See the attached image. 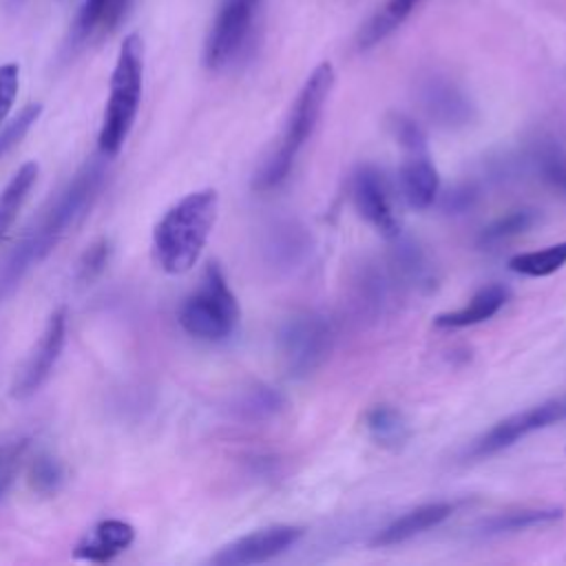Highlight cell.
Here are the masks:
<instances>
[{
  "label": "cell",
  "mask_w": 566,
  "mask_h": 566,
  "mask_svg": "<svg viewBox=\"0 0 566 566\" xmlns=\"http://www.w3.org/2000/svg\"><path fill=\"white\" fill-rule=\"evenodd\" d=\"M106 172L102 161H86L71 181L40 210L18 237L0 263V305L15 292L22 279L44 261L55 245L86 217L99 197Z\"/></svg>",
  "instance_id": "1"
},
{
  "label": "cell",
  "mask_w": 566,
  "mask_h": 566,
  "mask_svg": "<svg viewBox=\"0 0 566 566\" xmlns=\"http://www.w3.org/2000/svg\"><path fill=\"white\" fill-rule=\"evenodd\" d=\"M219 210V195L203 188L186 195L164 212L153 230V254L168 274L188 272L201 256Z\"/></svg>",
  "instance_id": "2"
},
{
  "label": "cell",
  "mask_w": 566,
  "mask_h": 566,
  "mask_svg": "<svg viewBox=\"0 0 566 566\" xmlns=\"http://www.w3.org/2000/svg\"><path fill=\"white\" fill-rule=\"evenodd\" d=\"M332 86H334V66L329 62H321L307 75L296 99L292 102L279 146L272 150V155L261 164L259 172L254 175V181H252L254 190L265 192V190L279 188L287 179L298 153L303 150V146L307 144V139L312 137L321 119V113L329 97Z\"/></svg>",
  "instance_id": "3"
},
{
  "label": "cell",
  "mask_w": 566,
  "mask_h": 566,
  "mask_svg": "<svg viewBox=\"0 0 566 566\" xmlns=\"http://www.w3.org/2000/svg\"><path fill=\"white\" fill-rule=\"evenodd\" d=\"M142 77H144V46L137 33H130L117 55L113 75H111V93L104 108L97 146L104 157H115L139 111L142 99Z\"/></svg>",
  "instance_id": "4"
},
{
  "label": "cell",
  "mask_w": 566,
  "mask_h": 566,
  "mask_svg": "<svg viewBox=\"0 0 566 566\" xmlns=\"http://www.w3.org/2000/svg\"><path fill=\"white\" fill-rule=\"evenodd\" d=\"M239 303L228 287L223 270L210 261L197 290L179 307V325L199 340H226L239 323Z\"/></svg>",
  "instance_id": "5"
},
{
  "label": "cell",
  "mask_w": 566,
  "mask_h": 566,
  "mask_svg": "<svg viewBox=\"0 0 566 566\" xmlns=\"http://www.w3.org/2000/svg\"><path fill=\"white\" fill-rule=\"evenodd\" d=\"M332 343V321L318 312H298L279 329V349L290 376L294 378L310 376L327 358Z\"/></svg>",
  "instance_id": "6"
},
{
  "label": "cell",
  "mask_w": 566,
  "mask_h": 566,
  "mask_svg": "<svg viewBox=\"0 0 566 566\" xmlns=\"http://www.w3.org/2000/svg\"><path fill=\"white\" fill-rule=\"evenodd\" d=\"M263 0H221L203 42V64L226 69L248 46Z\"/></svg>",
  "instance_id": "7"
},
{
  "label": "cell",
  "mask_w": 566,
  "mask_h": 566,
  "mask_svg": "<svg viewBox=\"0 0 566 566\" xmlns=\"http://www.w3.org/2000/svg\"><path fill=\"white\" fill-rule=\"evenodd\" d=\"M559 420H566V394L495 422L489 431H484L480 438L471 442V447L467 449V458L480 460V458L500 453L511 444H515L517 440L526 438L528 433L551 427Z\"/></svg>",
  "instance_id": "8"
},
{
  "label": "cell",
  "mask_w": 566,
  "mask_h": 566,
  "mask_svg": "<svg viewBox=\"0 0 566 566\" xmlns=\"http://www.w3.org/2000/svg\"><path fill=\"white\" fill-rule=\"evenodd\" d=\"M352 199L358 214L374 226L385 239H394L400 234V223L391 203L389 186L382 172L369 164H363L352 175Z\"/></svg>",
  "instance_id": "9"
},
{
  "label": "cell",
  "mask_w": 566,
  "mask_h": 566,
  "mask_svg": "<svg viewBox=\"0 0 566 566\" xmlns=\"http://www.w3.org/2000/svg\"><path fill=\"white\" fill-rule=\"evenodd\" d=\"M303 537L301 526L292 524H274L268 528H259L248 533L212 555V564L219 566H245V564H261L294 546Z\"/></svg>",
  "instance_id": "10"
},
{
  "label": "cell",
  "mask_w": 566,
  "mask_h": 566,
  "mask_svg": "<svg viewBox=\"0 0 566 566\" xmlns=\"http://www.w3.org/2000/svg\"><path fill=\"white\" fill-rule=\"evenodd\" d=\"M64 340H66V310L60 307L49 316L38 345L33 347L31 356L27 358V363L22 365L20 374L11 385V394L15 398H29L44 385V380L51 376L60 358Z\"/></svg>",
  "instance_id": "11"
},
{
  "label": "cell",
  "mask_w": 566,
  "mask_h": 566,
  "mask_svg": "<svg viewBox=\"0 0 566 566\" xmlns=\"http://www.w3.org/2000/svg\"><path fill=\"white\" fill-rule=\"evenodd\" d=\"M418 102L424 115L442 128H462L473 119V102L447 75L431 73L418 84Z\"/></svg>",
  "instance_id": "12"
},
{
  "label": "cell",
  "mask_w": 566,
  "mask_h": 566,
  "mask_svg": "<svg viewBox=\"0 0 566 566\" xmlns=\"http://www.w3.org/2000/svg\"><path fill=\"white\" fill-rule=\"evenodd\" d=\"M130 0H84L69 31V51H80L108 38L128 11Z\"/></svg>",
  "instance_id": "13"
},
{
  "label": "cell",
  "mask_w": 566,
  "mask_h": 566,
  "mask_svg": "<svg viewBox=\"0 0 566 566\" xmlns=\"http://www.w3.org/2000/svg\"><path fill=\"white\" fill-rule=\"evenodd\" d=\"M398 181L400 192L411 208L424 210L436 201L440 190V177L427 148L407 150V157L402 159L398 170Z\"/></svg>",
  "instance_id": "14"
},
{
  "label": "cell",
  "mask_w": 566,
  "mask_h": 566,
  "mask_svg": "<svg viewBox=\"0 0 566 566\" xmlns=\"http://www.w3.org/2000/svg\"><path fill=\"white\" fill-rule=\"evenodd\" d=\"M135 539V528L124 520H102L97 522L75 546L73 555L84 562H108L124 553Z\"/></svg>",
  "instance_id": "15"
},
{
  "label": "cell",
  "mask_w": 566,
  "mask_h": 566,
  "mask_svg": "<svg viewBox=\"0 0 566 566\" xmlns=\"http://www.w3.org/2000/svg\"><path fill=\"white\" fill-rule=\"evenodd\" d=\"M453 513V504L451 502H429L422 506H416L411 511H407L405 515L396 517L394 522H389L382 531L376 533L374 537V546H396L402 544L429 528L440 526L447 517H451Z\"/></svg>",
  "instance_id": "16"
},
{
  "label": "cell",
  "mask_w": 566,
  "mask_h": 566,
  "mask_svg": "<svg viewBox=\"0 0 566 566\" xmlns=\"http://www.w3.org/2000/svg\"><path fill=\"white\" fill-rule=\"evenodd\" d=\"M509 296H511V290L506 285L489 283V285L480 287L467 305L438 314L433 318V325L440 329H460V327L484 323L504 307Z\"/></svg>",
  "instance_id": "17"
},
{
  "label": "cell",
  "mask_w": 566,
  "mask_h": 566,
  "mask_svg": "<svg viewBox=\"0 0 566 566\" xmlns=\"http://www.w3.org/2000/svg\"><path fill=\"white\" fill-rule=\"evenodd\" d=\"M312 241L307 230L296 221H279L268 232L265 252L270 263L283 270L298 268L310 254Z\"/></svg>",
  "instance_id": "18"
},
{
  "label": "cell",
  "mask_w": 566,
  "mask_h": 566,
  "mask_svg": "<svg viewBox=\"0 0 566 566\" xmlns=\"http://www.w3.org/2000/svg\"><path fill=\"white\" fill-rule=\"evenodd\" d=\"M420 2L422 0H385V4L378 7L374 15L360 27L356 38L358 49L367 51L387 40L420 7Z\"/></svg>",
  "instance_id": "19"
},
{
  "label": "cell",
  "mask_w": 566,
  "mask_h": 566,
  "mask_svg": "<svg viewBox=\"0 0 566 566\" xmlns=\"http://www.w3.org/2000/svg\"><path fill=\"white\" fill-rule=\"evenodd\" d=\"M559 506H539V509H517L506 513H495L482 522L480 531L484 535H504V533H520L537 526L553 524L562 517Z\"/></svg>",
  "instance_id": "20"
},
{
  "label": "cell",
  "mask_w": 566,
  "mask_h": 566,
  "mask_svg": "<svg viewBox=\"0 0 566 566\" xmlns=\"http://www.w3.org/2000/svg\"><path fill=\"white\" fill-rule=\"evenodd\" d=\"M528 159L539 179L566 197V146L553 137H542L531 146Z\"/></svg>",
  "instance_id": "21"
},
{
  "label": "cell",
  "mask_w": 566,
  "mask_h": 566,
  "mask_svg": "<svg viewBox=\"0 0 566 566\" xmlns=\"http://www.w3.org/2000/svg\"><path fill=\"white\" fill-rule=\"evenodd\" d=\"M391 241H396L394 245V254H391V265H394V276L402 279L405 283L413 285V287H431L433 285V268L429 263V259L424 256V252L407 241V239H400L394 237Z\"/></svg>",
  "instance_id": "22"
},
{
  "label": "cell",
  "mask_w": 566,
  "mask_h": 566,
  "mask_svg": "<svg viewBox=\"0 0 566 566\" xmlns=\"http://www.w3.org/2000/svg\"><path fill=\"white\" fill-rule=\"evenodd\" d=\"M38 164L27 161L18 168V172L11 177V181L0 192V239L7 234V230L13 226L20 208L24 206L35 179H38Z\"/></svg>",
  "instance_id": "23"
},
{
  "label": "cell",
  "mask_w": 566,
  "mask_h": 566,
  "mask_svg": "<svg viewBox=\"0 0 566 566\" xmlns=\"http://www.w3.org/2000/svg\"><path fill=\"white\" fill-rule=\"evenodd\" d=\"M365 427L374 442L387 449H398L409 438V427L398 409L391 405H376L365 413Z\"/></svg>",
  "instance_id": "24"
},
{
  "label": "cell",
  "mask_w": 566,
  "mask_h": 566,
  "mask_svg": "<svg viewBox=\"0 0 566 566\" xmlns=\"http://www.w3.org/2000/svg\"><path fill=\"white\" fill-rule=\"evenodd\" d=\"M566 263V241H559L555 245L533 250V252H522L509 259V270L522 276H548L557 272Z\"/></svg>",
  "instance_id": "25"
},
{
  "label": "cell",
  "mask_w": 566,
  "mask_h": 566,
  "mask_svg": "<svg viewBox=\"0 0 566 566\" xmlns=\"http://www.w3.org/2000/svg\"><path fill=\"white\" fill-rule=\"evenodd\" d=\"M539 214L537 210L533 208H517V210H511L502 217H497L495 221H491L482 232H480V239L478 243L480 245H497L502 241H509L522 232H526L528 228H533L537 223Z\"/></svg>",
  "instance_id": "26"
},
{
  "label": "cell",
  "mask_w": 566,
  "mask_h": 566,
  "mask_svg": "<svg viewBox=\"0 0 566 566\" xmlns=\"http://www.w3.org/2000/svg\"><path fill=\"white\" fill-rule=\"evenodd\" d=\"M64 482V469L60 460L49 453H38L29 464V486L44 497H51L60 491Z\"/></svg>",
  "instance_id": "27"
},
{
  "label": "cell",
  "mask_w": 566,
  "mask_h": 566,
  "mask_svg": "<svg viewBox=\"0 0 566 566\" xmlns=\"http://www.w3.org/2000/svg\"><path fill=\"white\" fill-rule=\"evenodd\" d=\"M285 407V396L268 385L248 389L239 400V413L245 418H270Z\"/></svg>",
  "instance_id": "28"
},
{
  "label": "cell",
  "mask_w": 566,
  "mask_h": 566,
  "mask_svg": "<svg viewBox=\"0 0 566 566\" xmlns=\"http://www.w3.org/2000/svg\"><path fill=\"white\" fill-rule=\"evenodd\" d=\"M111 252H113V248H111V241H108L106 237L95 239V241L82 252V256H80V261H77V270H75L77 281H80V283H91V281H95V279L106 270V265H108V261H111Z\"/></svg>",
  "instance_id": "29"
},
{
  "label": "cell",
  "mask_w": 566,
  "mask_h": 566,
  "mask_svg": "<svg viewBox=\"0 0 566 566\" xmlns=\"http://www.w3.org/2000/svg\"><path fill=\"white\" fill-rule=\"evenodd\" d=\"M27 449H29V440L27 438L11 440V442H4L0 447V502L9 493V489L13 486V482L18 478V471H20V467L24 462Z\"/></svg>",
  "instance_id": "30"
},
{
  "label": "cell",
  "mask_w": 566,
  "mask_h": 566,
  "mask_svg": "<svg viewBox=\"0 0 566 566\" xmlns=\"http://www.w3.org/2000/svg\"><path fill=\"white\" fill-rule=\"evenodd\" d=\"M389 126H391V133L394 137L398 139V144L407 150H424L427 148V135L424 130L407 115H391L389 119Z\"/></svg>",
  "instance_id": "31"
},
{
  "label": "cell",
  "mask_w": 566,
  "mask_h": 566,
  "mask_svg": "<svg viewBox=\"0 0 566 566\" xmlns=\"http://www.w3.org/2000/svg\"><path fill=\"white\" fill-rule=\"evenodd\" d=\"M20 86V66L15 62L0 66V126L9 115Z\"/></svg>",
  "instance_id": "32"
},
{
  "label": "cell",
  "mask_w": 566,
  "mask_h": 566,
  "mask_svg": "<svg viewBox=\"0 0 566 566\" xmlns=\"http://www.w3.org/2000/svg\"><path fill=\"white\" fill-rule=\"evenodd\" d=\"M478 201V188L473 184H458L442 197V210L449 214H462Z\"/></svg>",
  "instance_id": "33"
},
{
  "label": "cell",
  "mask_w": 566,
  "mask_h": 566,
  "mask_svg": "<svg viewBox=\"0 0 566 566\" xmlns=\"http://www.w3.org/2000/svg\"><path fill=\"white\" fill-rule=\"evenodd\" d=\"M2 2H4V7H7V9H18L24 0H2Z\"/></svg>",
  "instance_id": "34"
}]
</instances>
